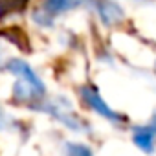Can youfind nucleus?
I'll return each instance as SVG.
<instances>
[{"label":"nucleus","instance_id":"nucleus-2","mask_svg":"<svg viewBox=\"0 0 156 156\" xmlns=\"http://www.w3.org/2000/svg\"><path fill=\"white\" fill-rule=\"evenodd\" d=\"M79 4H81V0H42V6L33 15V19L42 22L44 26H50L53 17H57L64 11H70Z\"/></svg>","mask_w":156,"mask_h":156},{"label":"nucleus","instance_id":"nucleus-5","mask_svg":"<svg viewBox=\"0 0 156 156\" xmlns=\"http://www.w3.org/2000/svg\"><path fill=\"white\" fill-rule=\"evenodd\" d=\"M134 143L145 151V152H151L154 149V141H156V121L149 123V125H143V127H138L134 130Z\"/></svg>","mask_w":156,"mask_h":156},{"label":"nucleus","instance_id":"nucleus-6","mask_svg":"<svg viewBox=\"0 0 156 156\" xmlns=\"http://www.w3.org/2000/svg\"><path fill=\"white\" fill-rule=\"evenodd\" d=\"M66 156H92V151L81 143H68L66 145Z\"/></svg>","mask_w":156,"mask_h":156},{"label":"nucleus","instance_id":"nucleus-4","mask_svg":"<svg viewBox=\"0 0 156 156\" xmlns=\"http://www.w3.org/2000/svg\"><path fill=\"white\" fill-rule=\"evenodd\" d=\"M96 8H98L96 9L98 15H99L101 22L105 26H112V24H116V22H119L123 19L121 8L116 2H112V0H98V6Z\"/></svg>","mask_w":156,"mask_h":156},{"label":"nucleus","instance_id":"nucleus-3","mask_svg":"<svg viewBox=\"0 0 156 156\" xmlns=\"http://www.w3.org/2000/svg\"><path fill=\"white\" fill-rule=\"evenodd\" d=\"M81 98L85 99V103H87L92 110H96V112L101 114L103 118H107V119H110V121H121V116L116 114V112L103 101V98L99 96V92H98L94 87H83V88H81Z\"/></svg>","mask_w":156,"mask_h":156},{"label":"nucleus","instance_id":"nucleus-1","mask_svg":"<svg viewBox=\"0 0 156 156\" xmlns=\"http://www.w3.org/2000/svg\"><path fill=\"white\" fill-rule=\"evenodd\" d=\"M8 70L13 72L19 81L15 85V98L19 101H30V99H37L44 94V85L39 79V75L30 68L28 62L20 61V59H13L8 62Z\"/></svg>","mask_w":156,"mask_h":156}]
</instances>
